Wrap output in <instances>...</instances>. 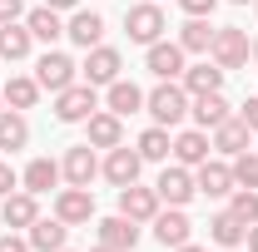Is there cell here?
<instances>
[{
	"label": "cell",
	"mask_w": 258,
	"mask_h": 252,
	"mask_svg": "<svg viewBox=\"0 0 258 252\" xmlns=\"http://www.w3.org/2000/svg\"><path fill=\"white\" fill-rule=\"evenodd\" d=\"M40 5H50V10H75L80 0H40Z\"/></svg>",
	"instance_id": "60d3db41"
},
{
	"label": "cell",
	"mask_w": 258,
	"mask_h": 252,
	"mask_svg": "<svg viewBox=\"0 0 258 252\" xmlns=\"http://www.w3.org/2000/svg\"><path fill=\"white\" fill-rule=\"evenodd\" d=\"M224 252H243V247H224Z\"/></svg>",
	"instance_id": "bcb514c9"
},
{
	"label": "cell",
	"mask_w": 258,
	"mask_h": 252,
	"mask_svg": "<svg viewBox=\"0 0 258 252\" xmlns=\"http://www.w3.org/2000/svg\"><path fill=\"white\" fill-rule=\"evenodd\" d=\"M104 104H109V114L129 119V114L144 109V89H139L134 79H114V84H104Z\"/></svg>",
	"instance_id": "44dd1931"
},
{
	"label": "cell",
	"mask_w": 258,
	"mask_h": 252,
	"mask_svg": "<svg viewBox=\"0 0 258 252\" xmlns=\"http://www.w3.org/2000/svg\"><path fill=\"white\" fill-rule=\"evenodd\" d=\"M25 30H30L35 40H45V45H55V40L64 35V20H60V10L35 5V10H25Z\"/></svg>",
	"instance_id": "f1b7e54d"
},
{
	"label": "cell",
	"mask_w": 258,
	"mask_h": 252,
	"mask_svg": "<svg viewBox=\"0 0 258 252\" xmlns=\"http://www.w3.org/2000/svg\"><path fill=\"white\" fill-rule=\"evenodd\" d=\"M253 10H258V0H253Z\"/></svg>",
	"instance_id": "c3c4849f"
},
{
	"label": "cell",
	"mask_w": 258,
	"mask_h": 252,
	"mask_svg": "<svg viewBox=\"0 0 258 252\" xmlns=\"http://www.w3.org/2000/svg\"><path fill=\"white\" fill-rule=\"evenodd\" d=\"M209 55H214V64H219L224 74L228 69H243V64L253 60V40H248V30H238V25H219Z\"/></svg>",
	"instance_id": "7a4b0ae2"
},
{
	"label": "cell",
	"mask_w": 258,
	"mask_h": 252,
	"mask_svg": "<svg viewBox=\"0 0 258 252\" xmlns=\"http://www.w3.org/2000/svg\"><path fill=\"white\" fill-rule=\"evenodd\" d=\"M144 109H149V119L164 129H179L189 119V89L179 84V79H159L149 94H144Z\"/></svg>",
	"instance_id": "6da1fadb"
},
{
	"label": "cell",
	"mask_w": 258,
	"mask_h": 252,
	"mask_svg": "<svg viewBox=\"0 0 258 252\" xmlns=\"http://www.w3.org/2000/svg\"><path fill=\"white\" fill-rule=\"evenodd\" d=\"M243 232H248V222H238L233 213H228V208L209 218V237H214L219 247H243Z\"/></svg>",
	"instance_id": "f546056e"
},
{
	"label": "cell",
	"mask_w": 258,
	"mask_h": 252,
	"mask_svg": "<svg viewBox=\"0 0 258 252\" xmlns=\"http://www.w3.org/2000/svg\"><path fill=\"white\" fill-rule=\"evenodd\" d=\"M0 114H5V99H0Z\"/></svg>",
	"instance_id": "7dc6e473"
},
{
	"label": "cell",
	"mask_w": 258,
	"mask_h": 252,
	"mask_svg": "<svg viewBox=\"0 0 258 252\" xmlns=\"http://www.w3.org/2000/svg\"><path fill=\"white\" fill-rule=\"evenodd\" d=\"M134 149H139L144 163H169V154H174V134H169L164 124H149L144 134H139V144H134Z\"/></svg>",
	"instance_id": "4316f807"
},
{
	"label": "cell",
	"mask_w": 258,
	"mask_h": 252,
	"mask_svg": "<svg viewBox=\"0 0 258 252\" xmlns=\"http://www.w3.org/2000/svg\"><path fill=\"white\" fill-rule=\"evenodd\" d=\"M25 144H30V124H25V114H20V109H5V114H0V149L15 154V149H25Z\"/></svg>",
	"instance_id": "4dcf8cb0"
},
{
	"label": "cell",
	"mask_w": 258,
	"mask_h": 252,
	"mask_svg": "<svg viewBox=\"0 0 258 252\" xmlns=\"http://www.w3.org/2000/svg\"><path fill=\"white\" fill-rule=\"evenodd\" d=\"M35 218H40V198L25 193V188H15L5 203H0V222H5V227H15V232H20V227H30Z\"/></svg>",
	"instance_id": "ac0fdd59"
},
{
	"label": "cell",
	"mask_w": 258,
	"mask_h": 252,
	"mask_svg": "<svg viewBox=\"0 0 258 252\" xmlns=\"http://www.w3.org/2000/svg\"><path fill=\"white\" fill-rule=\"evenodd\" d=\"M139 168H144V158H139V149H109L104 154V163H99V173L114 183V188H129V183H139Z\"/></svg>",
	"instance_id": "7c38bea8"
},
{
	"label": "cell",
	"mask_w": 258,
	"mask_h": 252,
	"mask_svg": "<svg viewBox=\"0 0 258 252\" xmlns=\"http://www.w3.org/2000/svg\"><path fill=\"white\" fill-rule=\"evenodd\" d=\"M60 252H70V247H60Z\"/></svg>",
	"instance_id": "681fc988"
},
{
	"label": "cell",
	"mask_w": 258,
	"mask_h": 252,
	"mask_svg": "<svg viewBox=\"0 0 258 252\" xmlns=\"http://www.w3.org/2000/svg\"><path fill=\"white\" fill-rule=\"evenodd\" d=\"M55 218L70 222V227L95 222V193H90V188H60V193H55Z\"/></svg>",
	"instance_id": "8fae6325"
},
{
	"label": "cell",
	"mask_w": 258,
	"mask_h": 252,
	"mask_svg": "<svg viewBox=\"0 0 258 252\" xmlns=\"http://www.w3.org/2000/svg\"><path fill=\"white\" fill-rule=\"evenodd\" d=\"M149 227H154V242H159V247H179V242L194 237V222H189L184 208H159Z\"/></svg>",
	"instance_id": "4fadbf2b"
},
{
	"label": "cell",
	"mask_w": 258,
	"mask_h": 252,
	"mask_svg": "<svg viewBox=\"0 0 258 252\" xmlns=\"http://www.w3.org/2000/svg\"><path fill=\"white\" fill-rule=\"evenodd\" d=\"M30 45H35V35L25 30V20H10V25H0V60L20 64L25 55H30Z\"/></svg>",
	"instance_id": "83f0119b"
},
{
	"label": "cell",
	"mask_w": 258,
	"mask_h": 252,
	"mask_svg": "<svg viewBox=\"0 0 258 252\" xmlns=\"http://www.w3.org/2000/svg\"><path fill=\"white\" fill-rule=\"evenodd\" d=\"M0 252H35V247H30V237H20L15 227H5L0 232Z\"/></svg>",
	"instance_id": "d590c367"
},
{
	"label": "cell",
	"mask_w": 258,
	"mask_h": 252,
	"mask_svg": "<svg viewBox=\"0 0 258 252\" xmlns=\"http://www.w3.org/2000/svg\"><path fill=\"white\" fill-rule=\"evenodd\" d=\"M55 183H60V163H55V158H30V163H25V173H20V188L35 193V198H40V193H50Z\"/></svg>",
	"instance_id": "d4e9b609"
},
{
	"label": "cell",
	"mask_w": 258,
	"mask_h": 252,
	"mask_svg": "<svg viewBox=\"0 0 258 252\" xmlns=\"http://www.w3.org/2000/svg\"><path fill=\"white\" fill-rule=\"evenodd\" d=\"M159 193L154 188H139V183H129V188H119V213L134 222H154V213H159Z\"/></svg>",
	"instance_id": "e0dca14e"
},
{
	"label": "cell",
	"mask_w": 258,
	"mask_h": 252,
	"mask_svg": "<svg viewBox=\"0 0 258 252\" xmlns=\"http://www.w3.org/2000/svg\"><path fill=\"white\" fill-rule=\"evenodd\" d=\"M228 213L238 222H258V188H233L228 193Z\"/></svg>",
	"instance_id": "836d02e7"
},
{
	"label": "cell",
	"mask_w": 258,
	"mask_h": 252,
	"mask_svg": "<svg viewBox=\"0 0 258 252\" xmlns=\"http://www.w3.org/2000/svg\"><path fill=\"white\" fill-rule=\"evenodd\" d=\"M179 10H184V15H194V20H209V15L219 10V0H179Z\"/></svg>",
	"instance_id": "e575fe53"
},
{
	"label": "cell",
	"mask_w": 258,
	"mask_h": 252,
	"mask_svg": "<svg viewBox=\"0 0 258 252\" xmlns=\"http://www.w3.org/2000/svg\"><path fill=\"white\" fill-rule=\"evenodd\" d=\"M189 114H194L199 129H219L228 114H233V104L224 99V89H214V94H194L189 99Z\"/></svg>",
	"instance_id": "d6986e66"
},
{
	"label": "cell",
	"mask_w": 258,
	"mask_h": 252,
	"mask_svg": "<svg viewBox=\"0 0 258 252\" xmlns=\"http://www.w3.org/2000/svg\"><path fill=\"white\" fill-rule=\"evenodd\" d=\"M243 252H258V222H248V232H243Z\"/></svg>",
	"instance_id": "ab89813d"
},
{
	"label": "cell",
	"mask_w": 258,
	"mask_h": 252,
	"mask_svg": "<svg viewBox=\"0 0 258 252\" xmlns=\"http://www.w3.org/2000/svg\"><path fill=\"white\" fill-rule=\"evenodd\" d=\"M209 45H214V25L189 15L184 30H179V50H184V55H209Z\"/></svg>",
	"instance_id": "1f68e13d"
},
{
	"label": "cell",
	"mask_w": 258,
	"mask_h": 252,
	"mask_svg": "<svg viewBox=\"0 0 258 252\" xmlns=\"http://www.w3.org/2000/svg\"><path fill=\"white\" fill-rule=\"evenodd\" d=\"M85 144H90V149H104V154L119 149V144H124V119L109 114V109H95V114L85 119Z\"/></svg>",
	"instance_id": "30bf717a"
},
{
	"label": "cell",
	"mask_w": 258,
	"mask_h": 252,
	"mask_svg": "<svg viewBox=\"0 0 258 252\" xmlns=\"http://www.w3.org/2000/svg\"><path fill=\"white\" fill-rule=\"evenodd\" d=\"M194 188L204 193V198H228L238 183H233V168H228V163L209 158V163H199V168H194Z\"/></svg>",
	"instance_id": "5bb4252c"
},
{
	"label": "cell",
	"mask_w": 258,
	"mask_h": 252,
	"mask_svg": "<svg viewBox=\"0 0 258 252\" xmlns=\"http://www.w3.org/2000/svg\"><path fill=\"white\" fill-rule=\"evenodd\" d=\"M95 232H99V242H109V247H139V222L124 218V213H114V218H99L95 222Z\"/></svg>",
	"instance_id": "7402d4cb"
},
{
	"label": "cell",
	"mask_w": 258,
	"mask_h": 252,
	"mask_svg": "<svg viewBox=\"0 0 258 252\" xmlns=\"http://www.w3.org/2000/svg\"><path fill=\"white\" fill-rule=\"evenodd\" d=\"M154 193H159V203H169V208H189L194 193H199V188H194V168H184V163H164Z\"/></svg>",
	"instance_id": "8992f818"
},
{
	"label": "cell",
	"mask_w": 258,
	"mask_h": 252,
	"mask_svg": "<svg viewBox=\"0 0 258 252\" xmlns=\"http://www.w3.org/2000/svg\"><path fill=\"white\" fill-rule=\"evenodd\" d=\"M25 232H30V247L35 252H60L64 237H70V222H60V218H35Z\"/></svg>",
	"instance_id": "cb8c5ba5"
},
{
	"label": "cell",
	"mask_w": 258,
	"mask_h": 252,
	"mask_svg": "<svg viewBox=\"0 0 258 252\" xmlns=\"http://www.w3.org/2000/svg\"><path fill=\"white\" fill-rule=\"evenodd\" d=\"M233 183L238 188H258V149H243V154H233Z\"/></svg>",
	"instance_id": "d6a6232c"
},
{
	"label": "cell",
	"mask_w": 258,
	"mask_h": 252,
	"mask_svg": "<svg viewBox=\"0 0 258 252\" xmlns=\"http://www.w3.org/2000/svg\"><path fill=\"white\" fill-rule=\"evenodd\" d=\"M169 252H209V247H199V242H179V247H169Z\"/></svg>",
	"instance_id": "b9f144b4"
},
{
	"label": "cell",
	"mask_w": 258,
	"mask_h": 252,
	"mask_svg": "<svg viewBox=\"0 0 258 252\" xmlns=\"http://www.w3.org/2000/svg\"><path fill=\"white\" fill-rule=\"evenodd\" d=\"M179 84L189 89V99L194 94H214V89H224V69L219 64H184V74H179Z\"/></svg>",
	"instance_id": "603a6c76"
},
{
	"label": "cell",
	"mask_w": 258,
	"mask_h": 252,
	"mask_svg": "<svg viewBox=\"0 0 258 252\" xmlns=\"http://www.w3.org/2000/svg\"><path fill=\"white\" fill-rule=\"evenodd\" d=\"M95 252H129V247H109V242H99V247Z\"/></svg>",
	"instance_id": "7bdbcfd3"
},
{
	"label": "cell",
	"mask_w": 258,
	"mask_h": 252,
	"mask_svg": "<svg viewBox=\"0 0 258 252\" xmlns=\"http://www.w3.org/2000/svg\"><path fill=\"white\" fill-rule=\"evenodd\" d=\"M253 60H258V40H253Z\"/></svg>",
	"instance_id": "f6af8a7d"
},
{
	"label": "cell",
	"mask_w": 258,
	"mask_h": 252,
	"mask_svg": "<svg viewBox=\"0 0 258 252\" xmlns=\"http://www.w3.org/2000/svg\"><path fill=\"white\" fill-rule=\"evenodd\" d=\"M119 69H124V55H119L114 45H95V50H85V64H80V74H85L95 89H99V84H114Z\"/></svg>",
	"instance_id": "ba28073f"
},
{
	"label": "cell",
	"mask_w": 258,
	"mask_h": 252,
	"mask_svg": "<svg viewBox=\"0 0 258 252\" xmlns=\"http://www.w3.org/2000/svg\"><path fill=\"white\" fill-rule=\"evenodd\" d=\"M60 178L70 183V188H90V183L99 178V158H95V149H90V144L64 149V158H60Z\"/></svg>",
	"instance_id": "52a82bcc"
},
{
	"label": "cell",
	"mask_w": 258,
	"mask_h": 252,
	"mask_svg": "<svg viewBox=\"0 0 258 252\" xmlns=\"http://www.w3.org/2000/svg\"><path fill=\"white\" fill-rule=\"evenodd\" d=\"M209 154H214L209 129H184V134H174V163L199 168V163H209Z\"/></svg>",
	"instance_id": "9a60e30c"
},
{
	"label": "cell",
	"mask_w": 258,
	"mask_h": 252,
	"mask_svg": "<svg viewBox=\"0 0 258 252\" xmlns=\"http://www.w3.org/2000/svg\"><path fill=\"white\" fill-rule=\"evenodd\" d=\"M228 5H253V0H228Z\"/></svg>",
	"instance_id": "ee69618b"
},
{
	"label": "cell",
	"mask_w": 258,
	"mask_h": 252,
	"mask_svg": "<svg viewBox=\"0 0 258 252\" xmlns=\"http://www.w3.org/2000/svg\"><path fill=\"white\" fill-rule=\"evenodd\" d=\"M95 109H99V94H95L90 79H75L70 89L55 94V119H60V124H85Z\"/></svg>",
	"instance_id": "277c9868"
},
{
	"label": "cell",
	"mask_w": 258,
	"mask_h": 252,
	"mask_svg": "<svg viewBox=\"0 0 258 252\" xmlns=\"http://www.w3.org/2000/svg\"><path fill=\"white\" fill-rule=\"evenodd\" d=\"M144 69H149L154 79H179V74H184V50H179V40H154V45H144Z\"/></svg>",
	"instance_id": "9c48e42d"
},
{
	"label": "cell",
	"mask_w": 258,
	"mask_h": 252,
	"mask_svg": "<svg viewBox=\"0 0 258 252\" xmlns=\"http://www.w3.org/2000/svg\"><path fill=\"white\" fill-rule=\"evenodd\" d=\"M10 20H25V0H0V25Z\"/></svg>",
	"instance_id": "8d00e7d4"
},
{
	"label": "cell",
	"mask_w": 258,
	"mask_h": 252,
	"mask_svg": "<svg viewBox=\"0 0 258 252\" xmlns=\"http://www.w3.org/2000/svg\"><path fill=\"white\" fill-rule=\"evenodd\" d=\"M209 139H214V149H219V154H228V158H233V154H243V149H253V144H248V139H253V129L243 124L238 114H228V119L214 129Z\"/></svg>",
	"instance_id": "ffe728a7"
},
{
	"label": "cell",
	"mask_w": 258,
	"mask_h": 252,
	"mask_svg": "<svg viewBox=\"0 0 258 252\" xmlns=\"http://www.w3.org/2000/svg\"><path fill=\"white\" fill-rule=\"evenodd\" d=\"M64 35H70L80 50H95V45H104V15H99V10H70Z\"/></svg>",
	"instance_id": "2e32d148"
},
{
	"label": "cell",
	"mask_w": 258,
	"mask_h": 252,
	"mask_svg": "<svg viewBox=\"0 0 258 252\" xmlns=\"http://www.w3.org/2000/svg\"><path fill=\"white\" fill-rule=\"evenodd\" d=\"M75 79H80V64L70 60L64 50H45V55L35 60V84H40V89H50V94L70 89Z\"/></svg>",
	"instance_id": "5b68a950"
},
{
	"label": "cell",
	"mask_w": 258,
	"mask_h": 252,
	"mask_svg": "<svg viewBox=\"0 0 258 252\" xmlns=\"http://www.w3.org/2000/svg\"><path fill=\"white\" fill-rule=\"evenodd\" d=\"M238 119H243V124H248V129L258 134V94H253V99H243V109H238Z\"/></svg>",
	"instance_id": "f35d334b"
},
{
	"label": "cell",
	"mask_w": 258,
	"mask_h": 252,
	"mask_svg": "<svg viewBox=\"0 0 258 252\" xmlns=\"http://www.w3.org/2000/svg\"><path fill=\"white\" fill-rule=\"evenodd\" d=\"M0 99H5V109H35L40 104V84H35V74H10L5 79V89H0Z\"/></svg>",
	"instance_id": "484cf974"
},
{
	"label": "cell",
	"mask_w": 258,
	"mask_h": 252,
	"mask_svg": "<svg viewBox=\"0 0 258 252\" xmlns=\"http://www.w3.org/2000/svg\"><path fill=\"white\" fill-rule=\"evenodd\" d=\"M15 188H20V173H15L10 163H0V198H10Z\"/></svg>",
	"instance_id": "74e56055"
},
{
	"label": "cell",
	"mask_w": 258,
	"mask_h": 252,
	"mask_svg": "<svg viewBox=\"0 0 258 252\" xmlns=\"http://www.w3.org/2000/svg\"><path fill=\"white\" fill-rule=\"evenodd\" d=\"M124 30H129L134 45H154V40H164L169 20H164L159 0H139V5H129V10H124Z\"/></svg>",
	"instance_id": "3957f363"
}]
</instances>
